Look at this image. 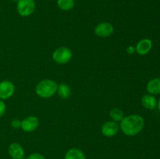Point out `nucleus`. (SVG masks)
Here are the masks:
<instances>
[{
	"label": "nucleus",
	"instance_id": "f257e3e1",
	"mask_svg": "<svg viewBox=\"0 0 160 159\" xmlns=\"http://www.w3.org/2000/svg\"><path fill=\"white\" fill-rule=\"evenodd\" d=\"M145 126L143 117L138 114L123 117L120 123V129L128 137H134L140 133Z\"/></svg>",
	"mask_w": 160,
	"mask_h": 159
},
{
	"label": "nucleus",
	"instance_id": "f03ea898",
	"mask_svg": "<svg viewBox=\"0 0 160 159\" xmlns=\"http://www.w3.org/2000/svg\"><path fill=\"white\" fill-rule=\"evenodd\" d=\"M58 84L50 79L42 80L38 83L35 87V93L42 98H50L57 93Z\"/></svg>",
	"mask_w": 160,
	"mask_h": 159
},
{
	"label": "nucleus",
	"instance_id": "7ed1b4c3",
	"mask_svg": "<svg viewBox=\"0 0 160 159\" xmlns=\"http://www.w3.org/2000/svg\"><path fill=\"white\" fill-rule=\"evenodd\" d=\"M52 57L56 63L64 65L68 63L71 60L73 57V52L67 47H59L53 51Z\"/></svg>",
	"mask_w": 160,
	"mask_h": 159
},
{
	"label": "nucleus",
	"instance_id": "20e7f679",
	"mask_svg": "<svg viewBox=\"0 0 160 159\" xmlns=\"http://www.w3.org/2000/svg\"><path fill=\"white\" fill-rule=\"evenodd\" d=\"M35 9L36 3L34 0H18L17 2V12L23 17H28L32 15Z\"/></svg>",
	"mask_w": 160,
	"mask_h": 159
},
{
	"label": "nucleus",
	"instance_id": "39448f33",
	"mask_svg": "<svg viewBox=\"0 0 160 159\" xmlns=\"http://www.w3.org/2000/svg\"><path fill=\"white\" fill-rule=\"evenodd\" d=\"M15 85L10 80H2L0 82V100L9 99L15 93Z\"/></svg>",
	"mask_w": 160,
	"mask_h": 159
},
{
	"label": "nucleus",
	"instance_id": "423d86ee",
	"mask_svg": "<svg viewBox=\"0 0 160 159\" xmlns=\"http://www.w3.org/2000/svg\"><path fill=\"white\" fill-rule=\"evenodd\" d=\"M113 32L114 27L109 22H102L95 28V34L100 37H109Z\"/></svg>",
	"mask_w": 160,
	"mask_h": 159
},
{
	"label": "nucleus",
	"instance_id": "0eeeda50",
	"mask_svg": "<svg viewBox=\"0 0 160 159\" xmlns=\"http://www.w3.org/2000/svg\"><path fill=\"white\" fill-rule=\"evenodd\" d=\"M39 126V119L34 115H30L26 117L21 121L22 130L27 132H31L35 131Z\"/></svg>",
	"mask_w": 160,
	"mask_h": 159
},
{
	"label": "nucleus",
	"instance_id": "6e6552de",
	"mask_svg": "<svg viewBox=\"0 0 160 159\" xmlns=\"http://www.w3.org/2000/svg\"><path fill=\"white\" fill-rule=\"evenodd\" d=\"M120 130V125L118 123L110 120L107 121L102 126L101 131L103 136L106 137H112L117 135Z\"/></svg>",
	"mask_w": 160,
	"mask_h": 159
},
{
	"label": "nucleus",
	"instance_id": "1a4fd4ad",
	"mask_svg": "<svg viewBox=\"0 0 160 159\" xmlns=\"http://www.w3.org/2000/svg\"><path fill=\"white\" fill-rule=\"evenodd\" d=\"M152 48V41L151 39L144 38L139 41L135 46L136 52L140 55H145L148 54Z\"/></svg>",
	"mask_w": 160,
	"mask_h": 159
},
{
	"label": "nucleus",
	"instance_id": "9d476101",
	"mask_svg": "<svg viewBox=\"0 0 160 159\" xmlns=\"http://www.w3.org/2000/svg\"><path fill=\"white\" fill-rule=\"evenodd\" d=\"M8 153L12 159H21L24 157V149L18 143H11L8 148Z\"/></svg>",
	"mask_w": 160,
	"mask_h": 159
},
{
	"label": "nucleus",
	"instance_id": "9b49d317",
	"mask_svg": "<svg viewBox=\"0 0 160 159\" xmlns=\"http://www.w3.org/2000/svg\"><path fill=\"white\" fill-rule=\"evenodd\" d=\"M157 100L155 98L154 95L147 94L142 96V104L144 108L148 110H154L157 107Z\"/></svg>",
	"mask_w": 160,
	"mask_h": 159
},
{
	"label": "nucleus",
	"instance_id": "f8f14e48",
	"mask_svg": "<svg viewBox=\"0 0 160 159\" xmlns=\"http://www.w3.org/2000/svg\"><path fill=\"white\" fill-rule=\"evenodd\" d=\"M147 91L152 95L160 94V78H153L147 84Z\"/></svg>",
	"mask_w": 160,
	"mask_h": 159
},
{
	"label": "nucleus",
	"instance_id": "ddd939ff",
	"mask_svg": "<svg viewBox=\"0 0 160 159\" xmlns=\"http://www.w3.org/2000/svg\"><path fill=\"white\" fill-rule=\"evenodd\" d=\"M64 159H87L86 155L78 148H71L66 153Z\"/></svg>",
	"mask_w": 160,
	"mask_h": 159
},
{
	"label": "nucleus",
	"instance_id": "4468645a",
	"mask_svg": "<svg viewBox=\"0 0 160 159\" xmlns=\"http://www.w3.org/2000/svg\"><path fill=\"white\" fill-rule=\"evenodd\" d=\"M57 94L62 99H67L71 94V89L67 84H58Z\"/></svg>",
	"mask_w": 160,
	"mask_h": 159
},
{
	"label": "nucleus",
	"instance_id": "2eb2a0df",
	"mask_svg": "<svg viewBox=\"0 0 160 159\" xmlns=\"http://www.w3.org/2000/svg\"><path fill=\"white\" fill-rule=\"evenodd\" d=\"M57 6L62 11H70L74 8V0H57Z\"/></svg>",
	"mask_w": 160,
	"mask_h": 159
},
{
	"label": "nucleus",
	"instance_id": "dca6fc26",
	"mask_svg": "<svg viewBox=\"0 0 160 159\" xmlns=\"http://www.w3.org/2000/svg\"><path fill=\"white\" fill-rule=\"evenodd\" d=\"M109 116H110L111 119L112 121L116 122V123H120L121 120L123 118V117H124V114H123V112L120 108H114L109 112Z\"/></svg>",
	"mask_w": 160,
	"mask_h": 159
},
{
	"label": "nucleus",
	"instance_id": "f3484780",
	"mask_svg": "<svg viewBox=\"0 0 160 159\" xmlns=\"http://www.w3.org/2000/svg\"><path fill=\"white\" fill-rule=\"evenodd\" d=\"M26 159H46L44 155H42L40 153H33L30 154Z\"/></svg>",
	"mask_w": 160,
	"mask_h": 159
},
{
	"label": "nucleus",
	"instance_id": "a211bd4d",
	"mask_svg": "<svg viewBox=\"0 0 160 159\" xmlns=\"http://www.w3.org/2000/svg\"><path fill=\"white\" fill-rule=\"evenodd\" d=\"M6 103L3 100H0V118L3 116L6 113Z\"/></svg>",
	"mask_w": 160,
	"mask_h": 159
},
{
	"label": "nucleus",
	"instance_id": "6ab92c4d",
	"mask_svg": "<svg viewBox=\"0 0 160 159\" xmlns=\"http://www.w3.org/2000/svg\"><path fill=\"white\" fill-rule=\"evenodd\" d=\"M10 125L13 129H19V128H21V121L20 119L15 118L11 121Z\"/></svg>",
	"mask_w": 160,
	"mask_h": 159
},
{
	"label": "nucleus",
	"instance_id": "aec40b11",
	"mask_svg": "<svg viewBox=\"0 0 160 159\" xmlns=\"http://www.w3.org/2000/svg\"><path fill=\"white\" fill-rule=\"evenodd\" d=\"M127 52H128V54H129V55H133L134 53H135L136 52L135 47L132 46V45H131V46H128V48H127Z\"/></svg>",
	"mask_w": 160,
	"mask_h": 159
},
{
	"label": "nucleus",
	"instance_id": "412c9836",
	"mask_svg": "<svg viewBox=\"0 0 160 159\" xmlns=\"http://www.w3.org/2000/svg\"><path fill=\"white\" fill-rule=\"evenodd\" d=\"M157 107H158V109H159V111L160 112V98H159V101H158V103H157Z\"/></svg>",
	"mask_w": 160,
	"mask_h": 159
},
{
	"label": "nucleus",
	"instance_id": "4be33fe9",
	"mask_svg": "<svg viewBox=\"0 0 160 159\" xmlns=\"http://www.w3.org/2000/svg\"><path fill=\"white\" fill-rule=\"evenodd\" d=\"M9 1H11L12 2H18V0H9Z\"/></svg>",
	"mask_w": 160,
	"mask_h": 159
},
{
	"label": "nucleus",
	"instance_id": "5701e85b",
	"mask_svg": "<svg viewBox=\"0 0 160 159\" xmlns=\"http://www.w3.org/2000/svg\"><path fill=\"white\" fill-rule=\"evenodd\" d=\"M21 159H26V158H25V157H23V158H21Z\"/></svg>",
	"mask_w": 160,
	"mask_h": 159
},
{
	"label": "nucleus",
	"instance_id": "b1692460",
	"mask_svg": "<svg viewBox=\"0 0 160 159\" xmlns=\"http://www.w3.org/2000/svg\"><path fill=\"white\" fill-rule=\"evenodd\" d=\"M74 1H75V0H74Z\"/></svg>",
	"mask_w": 160,
	"mask_h": 159
}]
</instances>
